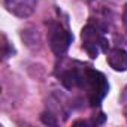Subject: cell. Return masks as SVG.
I'll return each instance as SVG.
<instances>
[{
	"label": "cell",
	"instance_id": "1",
	"mask_svg": "<svg viewBox=\"0 0 127 127\" xmlns=\"http://www.w3.org/2000/svg\"><path fill=\"white\" fill-rule=\"evenodd\" d=\"M82 87H87L88 91V100L91 106H96L102 102V99L106 96L109 85L106 82V78L103 76V73L93 70V69H87L84 72V79H82Z\"/></svg>",
	"mask_w": 127,
	"mask_h": 127
},
{
	"label": "cell",
	"instance_id": "6",
	"mask_svg": "<svg viewBox=\"0 0 127 127\" xmlns=\"http://www.w3.org/2000/svg\"><path fill=\"white\" fill-rule=\"evenodd\" d=\"M21 39L26 43V46L32 51H39L42 48V36L37 29L27 27L21 32Z\"/></svg>",
	"mask_w": 127,
	"mask_h": 127
},
{
	"label": "cell",
	"instance_id": "3",
	"mask_svg": "<svg viewBox=\"0 0 127 127\" xmlns=\"http://www.w3.org/2000/svg\"><path fill=\"white\" fill-rule=\"evenodd\" d=\"M72 34L61 24H52L49 30V46L55 55H63L72 43Z\"/></svg>",
	"mask_w": 127,
	"mask_h": 127
},
{
	"label": "cell",
	"instance_id": "8",
	"mask_svg": "<svg viewBox=\"0 0 127 127\" xmlns=\"http://www.w3.org/2000/svg\"><path fill=\"white\" fill-rule=\"evenodd\" d=\"M40 120H42L43 124H48V126H57V120H55L54 115L49 114V112H43L42 117H40Z\"/></svg>",
	"mask_w": 127,
	"mask_h": 127
},
{
	"label": "cell",
	"instance_id": "4",
	"mask_svg": "<svg viewBox=\"0 0 127 127\" xmlns=\"http://www.w3.org/2000/svg\"><path fill=\"white\" fill-rule=\"evenodd\" d=\"M37 0H5V8L18 18H29L34 14Z\"/></svg>",
	"mask_w": 127,
	"mask_h": 127
},
{
	"label": "cell",
	"instance_id": "5",
	"mask_svg": "<svg viewBox=\"0 0 127 127\" xmlns=\"http://www.w3.org/2000/svg\"><path fill=\"white\" fill-rule=\"evenodd\" d=\"M108 63L109 66L117 72H126L127 70V51L121 48H115L108 54Z\"/></svg>",
	"mask_w": 127,
	"mask_h": 127
},
{
	"label": "cell",
	"instance_id": "7",
	"mask_svg": "<svg viewBox=\"0 0 127 127\" xmlns=\"http://www.w3.org/2000/svg\"><path fill=\"white\" fill-rule=\"evenodd\" d=\"M82 79L84 75H81L78 70H67L61 75V84L66 88H75V87H82Z\"/></svg>",
	"mask_w": 127,
	"mask_h": 127
},
{
	"label": "cell",
	"instance_id": "10",
	"mask_svg": "<svg viewBox=\"0 0 127 127\" xmlns=\"http://www.w3.org/2000/svg\"><path fill=\"white\" fill-rule=\"evenodd\" d=\"M124 115H126V118H127V106H126V109H124Z\"/></svg>",
	"mask_w": 127,
	"mask_h": 127
},
{
	"label": "cell",
	"instance_id": "2",
	"mask_svg": "<svg viewBox=\"0 0 127 127\" xmlns=\"http://www.w3.org/2000/svg\"><path fill=\"white\" fill-rule=\"evenodd\" d=\"M103 32H100V29L97 26H93V24H88L82 29V33H81V37H82V42H84V48L85 51L88 52V55L91 58H96L99 51H106V39L102 36Z\"/></svg>",
	"mask_w": 127,
	"mask_h": 127
},
{
	"label": "cell",
	"instance_id": "9",
	"mask_svg": "<svg viewBox=\"0 0 127 127\" xmlns=\"http://www.w3.org/2000/svg\"><path fill=\"white\" fill-rule=\"evenodd\" d=\"M123 23H124L126 30H127V5L124 6V12H123Z\"/></svg>",
	"mask_w": 127,
	"mask_h": 127
}]
</instances>
